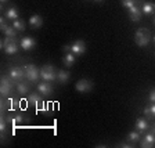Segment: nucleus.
Masks as SVG:
<instances>
[{
    "mask_svg": "<svg viewBox=\"0 0 155 148\" xmlns=\"http://www.w3.org/2000/svg\"><path fill=\"white\" fill-rule=\"evenodd\" d=\"M151 40V32L147 28H139L134 33V43L139 47H144L147 46Z\"/></svg>",
    "mask_w": 155,
    "mask_h": 148,
    "instance_id": "obj_1",
    "label": "nucleus"
},
{
    "mask_svg": "<svg viewBox=\"0 0 155 148\" xmlns=\"http://www.w3.org/2000/svg\"><path fill=\"white\" fill-rule=\"evenodd\" d=\"M62 50H64L65 53L71 51L72 54L79 55V57H81V55H83L84 53H86V43H84L83 40H75V42H72L71 44L64 46Z\"/></svg>",
    "mask_w": 155,
    "mask_h": 148,
    "instance_id": "obj_2",
    "label": "nucleus"
},
{
    "mask_svg": "<svg viewBox=\"0 0 155 148\" xmlns=\"http://www.w3.org/2000/svg\"><path fill=\"white\" fill-rule=\"evenodd\" d=\"M40 77H42L43 81H47V82L57 81V72L54 69V65L53 64L43 65L42 69H40Z\"/></svg>",
    "mask_w": 155,
    "mask_h": 148,
    "instance_id": "obj_3",
    "label": "nucleus"
},
{
    "mask_svg": "<svg viewBox=\"0 0 155 148\" xmlns=\"http://www.w3.org/2000/svg\"><path fill=\"white\" fill-rule=\"evenodd\" d=\"M24 71H25V77L32 83H36L40 79V71L36 68V65L33 64L24 65Z\"/></svg>",
    "mask_w": 155,
    "mask_h": 148,
    "instance_id": "obj_4",
    "label": "nucleus"
},
{
    "mask_svg": "<svg viewBox=\"0 0 155 148\" xmlns=\"http://www.w3.org/2000/svg\"><path fill=\"white\" fill-rule=\"evenodd\" d=\"M13 79L8 76V75H4L2 76V81H0V94L3 97L8 96L11 89H13Z\"/></svg>",
    "mask_w": 155,
    "mask_h": 148,
    "instance_id": "obj_5",
    "label": "nucleus"
},
{
    "mask_svg": "<svg viewBox=\"0 0 155 148\" xmlns=\"http://www.w3.org/2000/svg\"><path fill=\"white\" fill-rule=\"evenodd\" d=\"M93 87H94V83L91 81H89V79H81L75 84V89L79 93H89V91L93 90Z\"/></svg>",
    "mask_w": 155,
    "mask_h": 148,
    "instance_id": "obj_6",
    "label": "nucleus"
},
{
    "mask_svg": "<svg viewBox=\"0 0 155 148\" xmlns=\"http://www.w3.org/2000/svg\"><path fill=\"white\" fill-rule=\"evenodd\" d=\"M155 145V132L154 130H150L147 134L140 139V147L141 148H151Z\"/></svg>",
    "mask_w": 155,
    "mask_h": 148,
    "instance_id": "obj_7",
    "label": "nucleus"
},
{
    "mask_svg": "<svg viewBox=\"0 0 155 148\" xmlns=\"http://www.w3.org/2000/svg\"><path fill=\"white\" fill-rule=\"evenodd\" d=\"M38 91L42 94V96L48 97V96H51V94H53L54 89H53V86H51V83H50V82L43 81V82H39V83H38Z\"/></svg>",
    "mask_w": 155,
    "mask_h": 148,
    "instance_id": "obj_8",
    "label": "nucleus"
},
{
    "mask_svg": "<svg viewBox=\"0 0 155 148\" xmlns=\"http://www.w3.org/2000/svg\"><path fill=\"white\" fill-rule=\"evenodd\" d=\"M8 76L13 79L14 82H21L22 77L25 76V71L24 68H19V67H13L8 69Z\"/></svg>",
    "mask_w": 155,
    "mask_h": 148,
    "instance_id": "obj_9",
    "label": "nucleus"
},
{
    "mask_svg": "<svg viewBox=\"0 0 155 148\" xmlns=\"http://www.w3.org/2000/svg\"><path fill=\"white\" fill-rule=\"evenodd\" d=\"M19 46L25 51H31V50H33L36 47V40L33 38H31V36H25V38L19 40Z\"/></svg>",
    "mask_w": 155,
    "mask_h": 148,
    "instance_id": "obj_10",
    "label": "nucleus"
},
{
    "mask_svg": "<svg viewBox=\"0 0 155 148\" xmlns=\"http://www.w3.org/2000/svg\"><path fill=\"white\" fill-rule=\"evenodd\" d=\"M129 18L132 19V21H134V22H137V21H140L143 17V11H141V7L139 6V4H136V6L130 7L129 10Z\"/></svg>",
    "mask_w": 155,
    "mask_h": 148,
    "instance_id": "obj_11",
    "label": "nucleus"
},
{
    "mask_svg": "<svg viewBox=\"0 0 155 148\" xmlns=\"http://www.w3.org/2000/svg\"><path fill=\"white\" fill-rule=\"evenodd\" d=\"M29 26L32 29H38V28H42L43 26V18L39 14H33V15H31V18H29Z\"/></svg>",
    "mask_w": 155,
    "mask_h": 148,
    "instance_id": "obj_12",
    "label": "nucleus"
},
{
    "mask_svg": "<svg viewBox=\"0 0 155 148\" xmlns=\"http://www.w3.org/2000/svg\"><path fill=\"white\" fill-rule=\"evenodd\" d=\"M140 7H141L143 14H145V15L155 14V3H152V2H143Z\"/></svg>",
    "mask_w": 155,
    "mask_h": 148,
    "instance_id": "obj_13",
    "label": "nucleus"
},
{
    "mask_svg": "<svg viewBox=\"0 0 155 148\" xmlns=\"http://www.w3.org/2000/svg\"><path fill=\"white\" fill-rule=\"evenodd\" d=\"M28 103L32 104V105H39V104L43 103V98H42V94L39 93V91H36V93H31L28 96Z\"/></svg>",
    "mask_w": 155,
    "mask_h": 148,
    "instance_id": "obj_14",
    "label": "nucleus"
},
{
    "mask_svg": "<svg viewBox=\"0 0 155 148\" xmlns=\"http://www.w3.org/2000/svg\"><path fill=\"white\" fill-rule=\"evenodd\" d=\"M143 112H144L147 120H154L155 119V103H151L150 105H145Z\"/></svg>",
    "mask_w": 155,
    "mask_h": 148,
    "instance_id": "obj_15",
    "label": "nucleus"
},
{
    "mask_svg": "<svg viewBox=\"0 0 155 148\" xmlns=\"http://www.w3.org/2000/svg\"><path fill=\"white\" fill-rule=\"evenodd\" d=\"M4 17H6L8 21H11V22H13L14 19H18V8H17L15 6L8 7V8L6 10V14H4Z\"/></svg>",
    "mask_w": 155,
    "mask_h": 148,
    "instance_id": "obj_16",
    "label": "nucleus"
},
{
    "mask_svg": "<svg viewBox=\"0 0 155 148\" xmlns=\"http://www.w3.org/2000/svg\"><path fill=\"white\" fill-rule=\"evenodd\" d=\"M75 60H76V55L72 54L71 51H68V53H65L64 57H62V64H64V67L71 68L72 65L75 64Z\"/></svg>",
    "mask_w": 155,
    "mask_h": 148,
    "instance_id": "obj_17",
    "label": "nucleus"
},
{
    "mask_svg": "<svg viewBox=\"0 0 155 148\" xmlns=\"http://www.w3.org/2000/svg\"><path fill=\"white\" fill-rule=\"evenodd\" d=\"M69 77H71V74H69V71H67V69H60V71L57 72V81L61 84L67 83V82L69 81Z\"/></svg>",
    "mask_w": 155,
    "mask_h": 148,
    "instance_id": "obj_18",
    "label": "nucleus"
},
{
    "mask_svg": "<svg viewBox=\"0 0 155 148\" xmlns=\"http://www.w3.org/2000/svg\"><path fill=\"white\" fill-rule=\"evenodd\" d=\"M136 130L140 133H144L148 130V122H147V119H144V118H139V119L136 120Z\"/></svg>",
    "mask_w": 155,
    "mask_h": 148,
    "instance_id": "obj_19",
    "label": "nucleus"
},
{
    "mask_svg": "<svg viewBox=\"0 0 155 148\" xmlns=\"http://www.w3.org/2000/svg\"><path fill=\"white\" fill-rule=\"evenodd\" d=\"M140 134H141V133L137 132V130L127 133V136H126V141L130 143V144H136V143H139L140 139H141V136Z\"/></svg>",
    "mask_w": 155,
    "mask_h": 148,
    "instance_id": "obj_20",
    "label": "nucleus"
},
{
    "mask_svg": "<svg viewBox=\"0 0 155 148\" xmlns=\"http://www.w3.org/2000/svg\"><path fill=\"white\" fill-rule=\"evenodd\" d=\"M6 120L8 123H11L13 126H17V125H21V123L24 122V116L22 115H19V113H17V115H8L6 118Z\"/></svg>",
    "mask_w": 155,
    "mask_h": 148,
    "instance_id": "obj_21",
    "label": "nucleus"
},
{
    "mask_svg": "<svg viewBox=\"0 0 155 148\" xmlns=\"http://www.w3.org/2000/svg\"><path fill=\"white\" fill-rule=\"evenodd\" d=\"M18 48H19V44L18 42H14V43H10L8 46H6V47L3 48L4 53L8 55H13V54H17V51H18Z\"/></svg>",
    "mask_w": 155,
    "mask_h": 148,
    "instance_id": "obj_22",
    "label": "nucleus"
},
{
    "mask_svg": "<svg viewBox=\"0 0 155 148\" xmlns=\"http://www.w3.org/2000/svg\"><path fill=\"white\" fill-rule=\"evenodd\" d=\"M144 2V0H120V4H122L125 8L129 10L130 7L136 6V4H139V6H141V3Z\"/></svg>",
    "mask_w": 155,
    "mask_h": 148,
    "instance_id": "obj_23",
    "label": "nucleus"
},
{
    "mask_svg": "<svg viewBox=\"0 0 155 148\" xmlns=\"http://www.w3.org/2000/svg\"><path fill=\"white\" fill-rule=\"evenodd\" d=\"M11 25L15 28V31L17 32H22V31H25V28H26V25H25V22H24L22 19H14L13 21V24Z\"/></svg>",
    "mask_w": 155,
    "mask_h": 148,
    "instance_id": "obj_24",
    "label": "nucleus"
},
{
    "mask_svg": "<svg viewBox=\"0 0 155 148\" xmlns=\"http://www.w3.org/2000/svg\"><path fill=\"white\" fill-rule=\"evenodd\" d=\"M17 91H18L21 96H25V94H28L29 93V84L19 82V83L17 84Z\"/></svg>",
    "mask_w": 155,
    "mask_h": 148,
    "instance_id": "obj_25",
    "label": "nucleus"
},
{
    "mask_svg": "<svg viewBox=\"0 0 155 148\" xmlns=\"http://www.w3.org/2000/svg\"><path fill=\"white\" fill-rule=\"evenodd\" d=\"M7 120L2 116V122H0V132H2V141L6 140V134H7Z\"/></svg>",
    "mask_w": 155,
    "mask_h": 148,
    "instance_id": "obj_26",
    "label": "nucleus"
},
{
    "mask_svg": "<svg viewBox=\"0 0 155 148\" xmlns=\"http://www.w3.org/2000/svg\"><path fill=\"white\" fill-rule=\"evenodd\" d=\"M4 35L6 36H10V38H15L17 36V31H15V28H14L13 25H10L8 28L4 31Z\"/></svg>",
    "mask_w": 155,
    "mask_h": 148,
    "instance_id": "obj_27",
    "label": "nucleus"
},
{
    "mask_svg": "<svg viewBox=\"0 0 155 148\" xmlns=\"http://www.w3.org/2000/svg\"><path fill=\"white\" fill-rule=\"evenodd\" d=\"M8 26L10 25L7 24V18H6V17H0V29H2V31L4 32V31H6Z\"/></svg>",
    "mask_w": 155,
    "mask_h": 148,
    "instance_id": "obj_28",
    "label": "nucleus"
},
{
    "mask_svg": "<svg viewBox=\"0 0 155 148\" xmlns=\"http://www.w3.org/2000/svg\"><path fill=\"white\" fill-rule=\"evenodd\" d=\"M148 100L151 101V103H155V89H152V90L150 91V94H148Z\"/></svg>",
    "mask_w": 155,
    "mask_h": 148,
    "instance_id": "obj_29",
    "label": "nucleus"
},
{
    "mask_svg": "<svg viewBox=\"0 0 155 148\" xmlns=\"http://www.w3.org/2000/svg\"><path fill=\"white\" fill-rule=\"evenodd\" d=\"M116 147H123V148H132L133 144H130V143H119V144H116Z\"/></svg>",
    "mask_w": 155,
    "mask_h": 148,
    "instance_id": "obj_30",
    "label": "nucleus"
},
{
    "mask_svg": "<svg viewBox=\"0 0 155 148\" xmlns=\"http://www.w3.org/2000/svg\"><path fill=\"white\" fill-rule=\"evenodd\" d=\"M7 2H8V0H0V4H2V10H3V6L7 3Z\"/></svg>",
    "mask_w": 155,
    "mask_h": 148,
    "instance_id": "obj_31",
    "label": "nucleus"
},
{
    "mask_svg": "<svg viewBox=\"0 0 155 148\" xmlns=\"http://www.w3.org/2000/svg\"><path fill=\"white\" fill-rule=\"evenodd\" d=\"M96 2H97V3H103L104 0H96Z\"/></svg>",
    "mask_w": 155,
    "mask_h": 148,
    "instance_id": "obj_32",
    "label": "nucleus"
},
{
    "mask_svg": "<svg viewBox=\"0 0 155 148\" xmlns=\"http://www.w3.org/2000/svg\"><path fill=\"white\" fill-rule=\"evenodd\" d=\"M154 25H155V15H154Z\"/></svg>",
    "mask_w": 155,
    "mask_h": 148,
    "instance_id": "obj_33",
    "label": "nucleus"
},
{
    "mask_svg": "<svg viewBox=\"0 0 155 148\" xmlns=\"http://www.w3.org/2000/svg\"><path fill=\"white\" fill-rule=\"evenodd\" d=\"M154 43H155V38H154Z\"/></svg>",
    "mask_w": 155,
    "mask_h": 148,
    "instance_id": "obj_34",
    "label": "nucleus"
}]
</instances>
